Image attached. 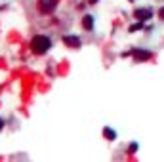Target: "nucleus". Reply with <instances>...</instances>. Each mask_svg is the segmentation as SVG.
Listing matches in <instances>:
<instances>
[{
	"label": "nucleus",
	"mask_w": 164,
	"mask_h": 162,
	"mask_svg": "<svg viewBox=\"0 0 164 162\" xmlns=\"http://www.w3.org/2000/svg\"><path fill=\"white\" fill-rule=\"evenodd\" d=\"M50 46H52L50 38L44 36V34H36V36L33 38V42H31V48H33V52H34L36 55H44L46 52L50 50Z\"/></svg>",
	"instance_id": "nucleus-1"
},
{
	"label": "nucleus",
	"mask_w": 164,
	"mask_h": 162,
	"mask_svg": "<svg viewBox=\"0 0 164 162\" xmlns=\"http://www.w3.org/2000/svg\"><path fill=\"white\" fill-rule=\"evenodd\" d=\"M38 8L42 13H52L57 8V0H38Z\"/></svg>",
	"instance_id": "nucleus-2"
},
{
	"label": "nucleus",
	"mask_w": 164,
	"mask_h": 162,
	"mask_svg": "<svg viewBox=\"0 0 164 162\" xmlns=\"http://www.w3.org/2000/svg\"><path fill=\"white\" fill-rule=\"evenodd\" d=\"M134 15H135V19H139V21H147V19L151 17V12H149L147 8H145V10H143V8H139V10L134 12Z\"/></svg>",
	"instance_id": "nucleus-3"
},
{
	"label": "nucleus",
	"mask_w": 164,
	"mask_h": 162,
	"mask_svg": "<svg viewBox=\"0 0 164 162\" xmlns=\"http://www.w3.org/2000/svg\"><path fill=\"white\" fill-rule=\"evenodd\" d=\"M63 42L67 46H71V48H78V46H80V40L77 36H63Z\"/></svg>",
	"instance_id": "nucleus-4"
},
{
	"label": "nucleus",
	"mask_w": 164,
	"mask_h": 162,
	"mask_svg": "<svg viewBox=\"0 0 164 162\" xmlns=\"http://www.w3.org/2000/svg\"><path fill=\"white\" fill-rule=\"evenodd\" d=\"M84 29H86V31H92V29H93V19H92V15H84Z\"/></svg>",
	"instance_id": "nucleus-5"
},
{
	"label": "nucleus",
	"mask_w": 164,
	"mask_h": 162,
	"mask_svg": "<svg viewBox=\"0 0 164 162\" xmlns=\"http://www.w3.org/2000/svg\"><path fill=\"white\" fill-rule=\"evenodd\" d=\"M132 54H134L139 61H141V59H149V57H151V54H149V52H132Z\"/></svg>",
	"instance_id": "nucleus-6"
},
{
	"label": "nucleus",
	"mask_w": 164,
	"mask_h": 162,
	"mask_svg": "<svg viewBox=\"0 0 164 162\" xmlns=\"http://www.w3.org/2000/svg\"><path fill=\"white\" fill-rule=\"evenodd\" d=\"M103 133L107 135V139H114V137H116V133H114L111 128H105V130H103Z\"/></svg>",
	"instance_id": "nucleus-7"
},
{
	"label": "nucleus",
	"mask_w": 164,
	"mask_h": 162,
	"mask_svg": "<svg viewBox=\"0 0 164 162\" xmlns=\"http://www.w3.org/2000/svg\"><path fill=\"white\" fill-rule=\"evenodd\" d=\"M143 27V23H137V25H134V27H130V31L134 33V31H137V29H141Z\"/></svg>",
	"instance_id": "nucleus-8"
},
{
	"label": "nucleus",
	"mask_w": 164,
	"mask_h": 162,
	"mask_svg": "<svg viewBox=\"0 0 164 162\" xmlns=\"http://www.w3.org/2000/svg\"><path fill=\"white\" fill-rule=\"evenodd\" d=\"M2 128H4V120L0 118V132H2Z\"/></svg>",
	"instance_id": "nucleus-9"
},
{
	"label": "nucleus",
	"mask_w": 164,
	"mask_h": 162,
	"mask_svg": "<svg viewBox=\"0 0 164 162\" xmlns=\"http://www.w3.org/2000/svg\"><path fill=\"white\" fill-rule=\"evenodd\" d=\"M160 17H162V19H164V8H162V10H160Z\"/></svg>",
	"instance_id": "nucleus-10"
}]
</instances>
